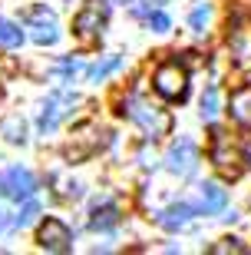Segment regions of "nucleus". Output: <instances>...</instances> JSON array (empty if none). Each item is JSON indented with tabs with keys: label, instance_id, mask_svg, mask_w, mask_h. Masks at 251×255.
<instances>
[{
	"label": "nucleus",
	"instance_id": "nucleus-1",
	"mask_svg": "<svg viewBox=\"0 0 251 255\" xmlns=\"http://www.w3.org/2000/svg\"><path fill=\"white\" fill-rule=\"evenodd\" d=\"M122 116H129L132 123L139 126L149 139H159V136H166L168 129H172V116L166 113V110H159V106L146 103L142 96H126L122 100Z\"/></svg>",
	"mask_w": 251,
	"mask_h": 255
},
{
	"label": "nucleus",
	"instance_id": "nucleus-2",
	"mask_svg": "<svg viewBox=\"0 0 251 255\" xmlns=\"http://www.w3.org/2000/svg\"><path fill=\"white\" fill-rule=\"evenodd\" d=\"M208 156H212V166L218 172H222L225 179H238L245 172V149L242 142H235L228 132L215 129L212 132V149H208Z\"/></svg>",
	"mask_w": 251,
	"mask_h": 255
},
{
	"label": "nucleus",
	"instance_id": "nucleus-3",
	"mask_svg": "<svg viewBox=\"0 0 251 255\" xmlns=\"http://www.w3.org/2000/svg\"><path fill=\"white\" fill-rule=\"evenodd\" d=\"M152 86H156L159 96H166L172 103H182L188 96V70L178 63V60H166V63L152 73Z\"/></svg>",
	"mask_w": 251,
	"mask_h": 255
},
{
	"label": "nucleus",
	"instance_id": "nucleus-4",
	"mask_svg": "<svg viewBox=\"0 0 251 255\" xmlns=\"http://www.w3.org/2000/svg\"><path fill=\"white\" fill-rule=\"evenodd\" d=\"M106 20H109V3L106 0H86L83 10L73 17V33L80 40H96L102 37Z\"/></svg>",
	"mask_w": 251,
	"mask_h": 255
},
{
	"label": "nucleus",
	"instance_id": "nucleus-5",
	"mask_svg": "<svg viewBox=\"0 0 251 255\" xmlns=\"http://www.w3.org/2000/svg\"><path fill=\"white\" fill-rule=\"evenodd\" d=\"M73 106H76V96H73V93H66V90H56V93H50L47 103H43V113H40V120H37L40 132H53L56 126L66 120V116L73 113Z\"/></svg>",
	"mask_w": 251,
	"mask_h": 255
},
{
	"label": "nucleus",
	"instance_id": "nucleus-6",
	"mask_svg": "<svg viewBox=\"0 0 251 255\" xmlns=\"http://www.w3.org/2000/svg\"><path fill=\"white\" fill-rule=\"evenodd\" d=\"M0 192L13 202H30L33 192H37V179H33V172L23 169V166H10L3 172V179H0Z\"/></svg>",
	"mask_w": 251,
	"mask_h": 255
},
{
	"label": "nucleus",
	"instance_id": "nucleus-7",
	"mask_svg": "<svg viewBox=\"0 0 251 255\" xmlns=\"http://www.w3.org/2000/svg\"><path fill=\"white\" fill-rule=\"evenodd\" d=\"M166 169L172 172V176H192V172L198 169V146L192 139H175L172 142V149H168V156H166Z\"/></svg>",
	"mask_w": 251,
	"mask_h": 255
},
{
	"label": "nucleus",
	"instance_id": "nucleus-8",
	"mask_svg": "<svg viewBox=\"0 0 251 255\" xmlns=\"http://www.w3.org/2000/svg\"><path fill=\"white\" fill-rule=\"evenodd\" d=\"M27 30L30 37L37 40L40 47H53L56 40H60V23H56V13L47 7H33L27 13Z\"/></svg>",
	"mask_w": 251,
	"mask_h": 255
},
{
	"label": "nucleus",
	"instance_id": "nucleus-9",
	"mask_svg": "<svg viewBox=\"0 0 251 255\" xmlns=\"http://www.w3.org/2000/svg\"><path fill=\"white\" fill-rule=\"evenodd\" d=\"M37 242H40V249H47V252H70V249H73V232H70L60 219H47V222L37 229Z\"/></svg>",
	"mask_w": 251,
	"mask_h": 255
},
{
	"label": "nucleus",
	"instance_id": "nucleus-10",
	"mask_svg": "<svg viewBox=\"0 0 251 255\" xmlns=\"http://www.w3.org/2000/svg\"><path fill=\"white\" fill-rule=\"evenodd\" d=\"M228 50H232V63L238 70H251V23L235 20V30L228 33Z\"/></svg>",
	"mask_w": 251,
	"mask_h": 255
},
{
	"label": "nucleus",
	"instance_id": "nucleus-11",
	"mask_svg": "<svg viewBox=\"0 0 251 255\" xmlns=\"http://www.w3.org/2000/svg\"><path fill=\"white\" fill-rule=\"evenodd\" d=\"M192 219H195V209L188 206V202H175V206L162 209L156 222H159L162 229H168V232H178V229H185Z\"/></svg>",
	"mask_w": 251,
	"mask_h": 255
},
{
	"label": "nucleus",
	"instance_id": "nucleus-12",
	"mask_svg": "<svg viewBox=\"0 0 251 255\" xmlns=\"http://www.w3.org/2000/svg\"><path fill=\"white\" fill-rule=\"evenodd\" d=\"M119 226V206L116 202H96L93 212H89V229L93 232H112V229Z\"/></svg>",
	"mask_w": 251,
	"mask_h": 255
},
{
	"label": "nucleus",
	"instance_id": "nucleus-13",
	"mask_svg": "<svg viewBox=\"0 0 251 255\" xmlns=\"http://www.w3.org/2000/svg\"><path fill=\"white\" fill-rule=\"evenodd\" d=\"M198 196H202V212L205 216H218L228 206V192L218 186V182H202L198 186Z\"/></svg>",
	"mask_w": 251,
	"mask_h": 255
},
{
	"label": "nucleus",
	"instance_id": "nucleus-14",
	"mask_svg": "<svg viewBox=\"0 0 251 255\" xmlns=\"http://www.w3.org/2000/svg\"><path fill=\"white\" fill-rule=\"evenodd\" d=\"M228 116H232L238 126L251 129V86H242V90L232 93V100H228Z\"/></svg>",
	"mask_w": 251,
	"mask_h": 255
},
{
	"label": "nucleus",
	"instance_id": "nucleus-15",
	"mask_svg": "<svg viewBox=\"0 0 251 255\" xmlns=\"http://www.w3.org/2000/svg\"><path fill=\"white\" fill-rule=\"evenodd\" d=\"M96 129H99V126H83V129H80V132L73 136V142H83V146H73V149H66V156H70L73 162L86 159V156H93V152L102 146V136H99V139H89V136H93Z\"/></svg>",
	"mask_w": 251,
	"mask_h": 255
},
{
	"label": "nucleus",
	"instance_id": "nucleus-16",
	"mask_svg": "<svg viewBox=\"0 0 251 255\" xmlns=\"http://www.w3.org/2000/svg\"><path fill=\"white\" fill-rule=\"evenodd\" d=\"M0 136L7 142H13V146H23V142H27V126H23L20 116H7V120L0 123Z\"/></svg>",
	"mask_w": 251,
	"mask_h": 255
},
{
	"label": "nucleus",
	"instance_id": "nucleus-17",
	"mask_svg": "<svg viewBox=\"0 0 251 255\" xmlns=\"http://www.w3.org/2000/svg\"><path fill=\"white\" fill-rule=\"evenodd\" d=\"M20 43H23V30H20V23L0 17V47L3 50H17Z\"/></svg>",
	"mask_w": 251,
	"mask_h": 255
},
{
	"label": "nucleus",
	"instance_id": "nucleus-18",
	"mask_svg": "<svg viewBox=\"0 0 251 255\" xmlns=\"http://www.w3.org/2000/svg\"><path fill=\"white\" fill-rule=\"evenodd\" d=\"M119 66H122V57H106V60H99V63L89 66V70H86V76H89L93 83H102V80H106L109 73H116Z\"/></svg>",
	"mask_w": 251,
	"mask_h": 255
},
{
	"label": "nucleus",
	"instance_id": "nucleus-19",
	"mask_svg": "<svg viewBox=\"0 0 251 255\" xmlns=\"http://www.w3.org/2000/svg\"><path fill=\"white\" fill-rule=\"evenodd\" d=\"M208 20H212V3H205V0H202V3L192 10V17H188V27L195 30V33H205Z\"/></svg>",
	"mask_w": 251,
	"mask_h": 255
},
{
	"label": "nucleus",
	"instance_id": "nucleus-20",
	"mask_svg": "<svg viewBox=\"0 0 251 255\" xmlns=\"http://www.w3.org/2000/svg\"><path fill=\"white\" fill-rule=\"evenodd\" d=\"M215 113H218V90H215V86H205V93H202V120H212Z\"/></svg>",
	"mask_w": 251,
	"mask_h": 255
},
{
	"label": "nucleus",
	"instance_id": "nucleus-21",
	"mask_svg": "<svg viewBox=\"0 0 251 255\" xmlns=\"http://www.w3.org/2000/svg\"><path fill=\"white\" fill-rule=\"evenodd\" d=\"M80 70H83V63H80L76 57H63L60 63H56V73H60V76H76Z\"/></svg>",
	"mask_w": 251,
	"mask_h": 255
},
{
	"label": "nucleus",
	"instance_id": "nucleus-22",
	"mask_svg": "<svg viewBox=\"0 0 251 255\" xmlns=\"http://www.w3.org/2000/svg\"><path fill=\"white\" fill-rule=\"evenodd\" d=\"M149 27L156 30V33H166V30H168V17L162 13V10H152V13H149Z\"/></svg>",
	"mask_w": 251,
	"mask_h": 255
},
{
	"label": "nucleus",
	"instance_id": "nucleus-23",
	"mask_svg": "<svg viewBox=\"0 0 251 255\" xmlns=\"http://www.w3.org/2000/svg\"><path fill=\"white\" fill-rule=\"evenodd\" d=\"M33 216H37V206H33V202H30V206L23 209V212H20L17 219H13V226H17V229H20V226H27V222H30V219H33Z\"/></svg>",
	"mask_w": 251,
	"mask_h": 255
},
{
	"label": "nucleus",
	"instance_id": "nucleus-24",
	"mask_svg": "<svg viewBox=\"0 0 251 255\" xmlns=\"http://www.w3.org/2000/svg\"><path fill=\"white\" fill-rule=\"evenodd\" d=\"M146 3H162V0H146Z\"/></svg>",
	"mask_w": 251,
	"mask_h": 255
},
{
	"label": "nucleus",
	"instance_id": "nucleus-25",
	"mask_svg": "<svg viewBox=\"0 0 251 255\" xmlns=\"http://www.w3.org/2000/svg\"><path fill=\"white\" fill-rule=\"evenodd\" d=\"M0 229H3V212H0Z\"/></svg>",
	"mask_w": 251,
	"mask_h": 255
},
{
	"label": "nucleus",
	"instance_id": "nucleus-26",
	"mask_svg": "<svg viewBox=\"0 0 251 255\" xmlns=\"http://www.w3.org/2000/svg\"><path fill=\"white\" fill-rule=\"evenodd\" d=\"M119 3H132V0H119Z\"/></svg>",
	"mask_w": 251,
	"mask_h": 255
}]
</instances>
